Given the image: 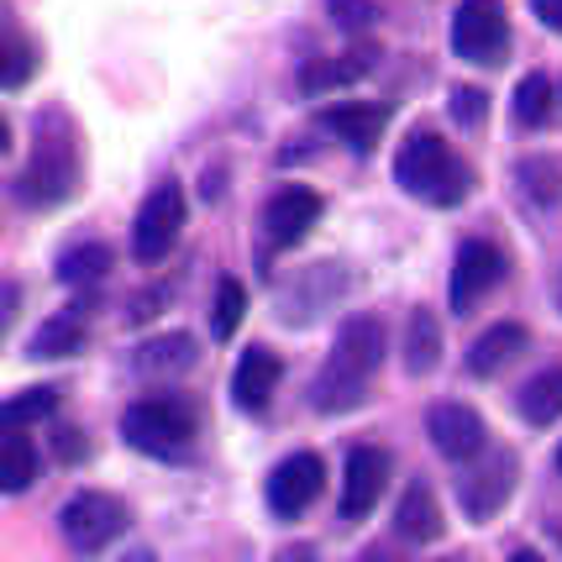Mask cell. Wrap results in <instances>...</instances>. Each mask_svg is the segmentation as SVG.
I'll return each mask as SVG.
<instances>
[{
	"instance_id": "cell-1",
	"label": "cell",
	"mask_w": 562,
	"mask_h": 562,
	"mask_svg": "<svg viewBox=\"0 0 562 562\" xmlns=\"http://www.w3.org/2000/svg\"><path fill=\"white\" fill-rule=\"evenodd\" d=\"M384 363V321L373 311H358L337 326V342H331V358L316 373L311 384V405L321 416H342V411H358L373 390V373Z\"/></svg>"
},
{
	"instance_id": "cell-2",
	"label": "cell",
	"mask_w": 562,
	"mask_h": 562,
	"mask_svg": "<svg viewBox=\"0 0 562 562\" xmlns=\"http://www.w3.org/2000/svg\"><path fill=\"white\" fill-rule=\"evenodd\" d=\"M394 184L405 195H416L420 205H437V211H452L473 195V173L468 164L441 143L437 132H411L400 153H394Z\"/></svg>"
},
{
	"instance_id": "cell-3",
	"label": "cell",
	"mask_w": 562,
	"mask_h": 562,
	"mask_svg": "<svg viewBox=\"0 0 562 562\" xmlns=\"http://www.w3.org/2000/svg\"><path fill=\"white\" fill-rule=\"evenodd\" d=\"M74 184H79V147H74L69 122L48 111L32 137V169L22 179V195L32 205H58L64 195H74Z\"/></svg>"
},
{
	"instance_id": "cell-4",
	"label": "cell",
	"mask_w": 562,
	"mask_h": 562,
	"mask_svg": "<svg viewBox=\"0 0 562 562\" xmlns=\"http://www.w3.org/2000/svg\"><path fill=\"white\" fill-rule=\"evenodd\" d=\"M122 437L126 447H137L147 458H164V463H179L195 441V411L173 394H153V400H137L122 416Z\"/></svg>"
},
{
	"instance_id": "cell-5",
	"label": "cell",
	"mask_w": 562,
	"mask_h": 562,
	"mask_svg": "<svg viewBox=\"0 0 562 562\" xmlns=\"http://www.w3.org/2000/svg\"><path fill=\"white\" fill-rule=\"evenodd\" d=\"M126 526H132V510L105 490H79L58 515V531H64L74 558H100L111 541L126 537Z\"/></svg>"
},
{
	"instance_id": "cell-6",
	"label": "cell",
	"mask_w": 562,
	"mask_h": 562,
	"mask_svg": "<svg viewBox=\"0 0 562 562\" xmlns=\"http://www.w3.org/2000/svg\"><path fill=\"white\" fill-rule=\"evenodd\" d=\"M184 216H190V205H184V184L179 179H158L147 200L137 205V221H132V258L137 263H164L179 243V232H184Z\"/></svg>"
},
{
	"instance_id": "cell-7",
	"label": "cell",
	"mask_w": 562,
	"mask_h": 562,
	"mask_svg": "<svg viewBox=\"0 0 562 562\" xmlns=\"http://www.w3.org/2000/svg\"><path fill=\"white\" fill-rule=\"evenodd\" d=\"M452 53L463 64H479V69L499 64L510 53V16H505V5L499 0H463L452 11Z\"/></svg>"
},
{
	"instance_id": "cell-8",
	"label": "cell",
	"mask_w": 562,
	"mask_h": 562,
	"mask_svg": "<svg viewBox=\"0 0 562 562\" xmlns=\"http://www.w3.org/2000/svg\"><path fill=\"white\" fill-rule=\"evenodd\" d=\"M468 473H463V484H458V499H463V515L468 520H494V515L510 505V494H515V479H520V463H515V452L510 447H499V452H479V458H468Z\"/></svg>"
},
{
	"instance_id": "cell-9",
	"label": "cell",
	"mask_w": 562,
	"mask_h": 562,
	"mask_svg": "<svg viewBox=\"0 0 562 562\" xmlns=\"http://www.w3.org/2000/svg\"><path fill=\"white\" fill-rule=\"evenodd\" d=\"M510 273V258L505 247L490 243V237H468L452 258V279H447V294H452V311H473L484 294Z\"/></svg>"
},
{
	"instance_id": "cell-10",
	"label": "cell",
	"mask_w": 562,
	"mask_h": 562,
	"mask_svg": "<svg viewBox=\"0 0 562 562\" xmlns=\"http://www.w3.org/2000/svg\"><path fill=\"white\" fill-rule=\"evenodd\" d=\"M316 221H321V190H311V184H284V190H273L269 205H263V258H273V252H284V247H294V243H305Z\"/></svg>"
},
{
	"instance_id": "cell-11",
	"label": "cell",
	"mask_w": 562,
	"mask_h": 562,
	"mask_svg": "<svg viewBox=\"0 0 562 562\" xmlns=\"http://www.w3.org/2000/svg\"><path fill=\"white\" fill-rule=\"evenodd\" d=\"M321 490H326V463H321L316 452H290V458L269 473V484H263L269 510L279 515V520L305 515L321 499Z\"/></svg>"
},
{
	"instance_id": "cell-12",
	"label": "cell",
	"mask_w": 562,
	"mask_h": 562,
	"mask_svg": "<svg viewBox=\"0 0 562 562\" xmlns=\"http://www.w3.org/2000/svg\"><path fill=\"white\" fill-rule=\"evenodd\" d=\"M426 431H431V447H437L447 463H458V468L490 447L484 416H479L473 405H463V400H437V405L426 411Z\"/></svg>"
},
{
	"instance_id": "cell-13",
	"label": "cell",
	"mask_w": 562,
	"mask_h": 562,
	"mask_svg": "<svg viewBox=\"0 0 562 562\" xmlns=\"http://www.w3.org/2000/svg\"><path fill=\"white\" fill-rule=\"evenodd\" d=\"M390 490V452L373 447V441H358L342 463V520H363Z\"/></svg>"
},
{
	"instance_id": "cell-14",
	"label": "cell",
	"mask_w": 562,
	"mask_h": 562,
	"mask_svg": "<svg viewBox=\"0 0 562 562\" xmlns=\"http://www.w3.org/2000/svg\"><path fill=\"white\" fill-rule=\"evenodd\" d=\"M384 122H390V105H373V100H342V105H326L321 116V126L352 153H373V143L384 137Z\"/></svg>"
},
{
	"instance_id": "cell-15",
	"label": "cell",
	"mask_w": 562,
	"mask_h": 562,
	"mask_svg": "<svg viewBox=\"0 0 562 562\" xmlns=\"http://www.w3.org/2000/svg\"><path fill=\"white\" fill-rule=\"evenodd\" d=\"M279 373H284V363L273 358L269 347H247L243 358H237V373H232V400L243 405V411H269L273 390H279Z\"/></svg>"
},
{
	"instance_id": "cell-16",
	"label": "cell",
	"mask_w": 562,
	"mask_h": 562,
	"mask_svg": "<svg viewBox=\"0 0 562 562\" xmlns=\"http://www.w3.org/2000/svg\"><path fill=\"white\" fill-rule=\"evenodd\" d=\"M394 531H400L405 541H416V547H426V541H441L447 520H441L437 490H431L426 479H416L411 490L400 494V505H394Z\"/></svg>"
},
{
	"instance_id": "cell-17",
	"label": "cell",
	"mask_w": 562,
	"mask_h": 562,
	"mask_svg": "<svg viewBox=\"0 0 562 562\" xmlns=\"http://www.w3.org/2000/svg\"><path fill=\"white\" fill-rule=\"evenodd\" d=\"M520 352H526V326H520V321H499V326H490L479 342L468 347L463 368L473 373V379H494V373L510 368Z\"/></svg>"
},
{
	"instance_id": "cell-18",
	"label": "cell",
	"mask_w": 562,
	"mask_h": 562,
	"mask_svg": "<svg viewBox=\"0 0 562 562\" xmlns=\"http://www.w3.org/2000/svg\"><path fill=\"white\" fill-rule=\"evenodd\" d=\"M200 358V342L190 331H153L147 342H137L132 368L137 373H190Z\"/></svg>"
},
{
	"instance_id": "cell-19",
	"label": "cell",
	"mask_w": 562,
	"mask_h": 562,
	"mask_svg": "<svg viewBox=\"0 0 562 562\" xmlns=\"http://www.w3.org/2000/svg\"><path fill=\"white\" fill-rule=\"evenodd\" d=\"M373 69V53H342V58H311L305 69H300V95H331V90H347V85H358L363 74Z\"/></svg>"
},
{
	"instance_id": "cell-20",
	"label": "cell",
	"mask_w": 562,
	"mask_h": 562,
	"mask_svg": "<svg viewBox=\"0 0 562 562\" xmlns=\"http://www.w3.org/2000/svg\"><path fill=\"white\" fill-rule=\"evenodd\" d=\"M437 363H441V321L426 305H416L411 321H405V373L426 379Z\"/></svg>"
},
{
	"instance_id": "cell-21",
	"label": "cell",
	"mask_w": 562,
	"mask_h": 562,
	"mask_svg": "<svg viewBox=\"0 0 562 562\" xmlns=\"http://www.w3.org/2000/svg\"><path fill=\"white\" fill-rule=\"evenodd\" d=\"M515 405H520L526 426H552L562 416V368H541L537 379H526L520 394H515Z\"/></svg>"
},
{
	"instance_id": "cell-22",
	"label": "cell",
	"mask_w": 562,
	"mask_h": 562,
	"mask_svg": "<svg viewBox=\"0 0 562 562\" xmlns=\"http://www.w3.org/2000/svg\"><path fill=\"white\" fill-rule=\"evenodd\" d=\"M32 479H37V447L22 431H5L0 437V490L22 494V490H32Z\"/></svg>"
},
{
	"instance_id": "cell-23",
	"label": "cell",
	"mask_w": 562,
	"mask_h": 562,
	"mask_svg": "<svg viewBox=\"0 0 562 562\" xmlns=\"http://www.w3.org/2000/svg\"><path fill=\"white\" fill-rule=\"evenodd\" d=\"M85 347V316L79 311H58L43 321V331L32 337V358H74Z\"/></svg>"
},
{
	"instance_id": "cell-24",
	"label": "cell",
	"mask_w": 562,
	"mask_h": 562,
	"mask_svg": "<svg viewBox=\"0 0 562 562\" xmlns=\"http://www.w3.org/2000/svg\"><path fill=\"white\" fill-rule=\"evenodd\" d=\"M510 116L520 132H537V126H547V116H552V79L547 74H526L520 85H515V100H510Z\"/></svg>"
},
{
	"instance_id": "cell-25",
	"label": "cell",
	"mask_w": 562,
	"mask_h": 562,
	"mask_svg": "<svg viewBox=\"0 0 562 562\" xmlns=\"http://www.w3.org/2000/svg\"><path fill=\"white\" fill-rule=\"evenodd\" d=\"M515 184H520V195L531 200L537 211H552L562 200V173L552 158H520L515 164Z\"/></svg>"
},
{
	"instance_id": "cell-26",
	"label": "cell",
	"mask_w": 562,
	"mask_h": 562,
	"mask_svg": "<svg viewBox=\"0 0 562 562\" xmlns=\"http://www.w3.org/2000/svg\"><path fill=\"white\" fill-rule=\"evenodd\" d=\"M105 273H111V247L105 243H79L58 258V279L74 284V290H90V284H100Z\"/></svg>"
},
{
	"instance_id": "cell-27",
	"label": "cell",
	"mask_w": 562,
	"mask_h": 562,
	"mask_svg": "<svg viewBox=\"0 0 562 562\" xmlns=\"http://www.w3.org/2000/svg\"><path fill=\"white\" fill-rule=\"evenodd\" d=\"M243 316H247V284L226 273L216 284V305H211V337H216V342H232Z\"/></svg>"
},
{
	"instance_id": "cell-28",
	"label": "cell",
	"mask_w": 562,
	"mask_h": 562,
	"mask_svg": "<svg viewBox=\"0 0 562 562\" xmlns=\"http://www.w3.org/2000/svg\"><path fill=\"white\" fill-rule=\"evenodd\" d=\"M53 411H58V390H26V394H16V400H5V405H0V437H5V431H22V426L53 416Z\"/></svg>"
},
{
	"instance_id": "cell-29",
	"label": "cell",
	"mask_w": 562,
	"mask_h": 562,
	"mask_svg": "<svg viewBox=\"0 0 562 562\" xmlns=\"http://www.w3.org/2000/svg\"><path fill=\"white\" fill-rule=\"evenodd\" d=\"M326 11H331V22L347 26V32H368V26L379 22V5H373V0H326Z\"/></svg>"
},
{
	"instance_id": "cell-30",
	"label": "cell",
	"mask_w": 562,
	"mask_h": 562,
	"mask_svg": "<svg viewBox=\"0 0 562 562\" xmlns=\"http://www.w3.org/2000/svg\"><path fill=\"white\" fill-rule=\"evenodd\" d=\"M447 111H452V122L479 126V122H484V111H490V100H484V90H452Z\"/></svg>"
},
{
	"instance_id": "cell-31",
	"label": "cell",
	"mask_w": 562,
	"mask_h": 562,
	"mask_svg": "<svg viewBox=\"0 0 562 562\" xmlns=\"http://www.w3.org/2000/svg\"><path fill=\"white\" fill-rule=\"evenodd\" d=\"M164 305H169V290H164V284H153V294H143V300L132 305V321H147L153 311H164Z\"/></svg>"
},
{
	"instance_id": "cell-32",
	"label": "cell",
	"mask_w": 562,
	"mask_h": 562,
	"mask_svg": "<svg viewBox=\"0 0 562 562\" xmlns=\"http://www.w3.org/2000/svg\"><path fill=\"white\" fill-rule=\"evenodd\" d=\"M531 16H537L541 26L562 32V0H531Z\"/></svg>"
},
{
	"instance_id": "cell-33",
	"label": "cell",
	"mask_w": 562,
	"mask_h": 562,
	"mask_svg": "<svg viewBox=\"0 0 562 562\" xmlns=\"http://www.w3.org/2000/svg\"><path fill=\"white\" fill-rule=\"evenodd\" d=\"M279 562H311V547H290V552H284Z\"/></svg>"
},
{
	"instance_id": "cell-34",
	"label": "cell",
	"mask_w": 562,
	"mask_h": 562,
	"mask_svg": "<svg viewBox=\"0 0 562 562\" xmlns=\"http://www.w3.org/2000/svg\"><path fill=\"white\" fill-rule=\"evenodd\" d=\"M510 562H547V558H541V552H515Z\"/></svg>"
},
{
	"instance_id": "cell-35",
	"label": "cell",
	"mask_w": 562,
	"mask_h": 562,
	"mask_svg": "<svg viewBox=\"0 0 562 562\" xmlns=\"http://www.w3.org/2000/svg\"><path fill=\"white\" fill-rule=\"evenodd\" d=\"M5 143H11V137H5V126H0V153H5Z\"/></svg>"
},
{
	"instance_id": "cell-36",
	"label": "cell",
	"mask_w": 562,
	"mask_h": 562,
	"mask_svg": "<svg viewBox=\"0 0 562 562\" xmlns=\"http://www.w3.org/2000/svg\"><path fill=\"white\" fill-rule=\"evenodd\" d=\"M558 305H562V279H558Z\"/></svg>"
},
{
	"instance_id": "cell-37",
	"label": "cell",
	"mask_w": 562,
	"mask_h": 562,
	"mask_svg": "<svg viewBox=\"0 0 562 562\" xmlns=\"http://www.w3.org/2000/svg\"><path fill=\"white\" fill-rule=\"evenodd\" d=\"M558 473H562V447H558Z\"/></svg>"
},
{
	"instance_id": "cell-38",
	"label": "cell",
	"mask_w": 562,
	"mask_h": 562,
	"mask_svg": "<svg viewBox=\"0 0 562 562\" xmlns=\"http://www.w3.org/2000/svg\"><path fill=\"white\" fill-rule=\"evenodd\" d=\"M0 74H5V53H0Z\"/></svg>"
}]
</instances>
